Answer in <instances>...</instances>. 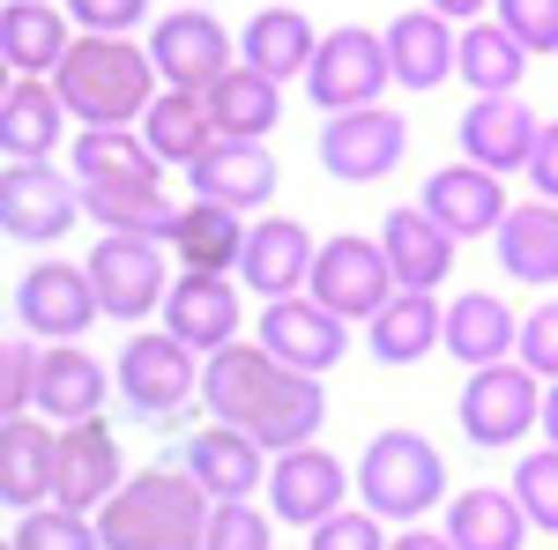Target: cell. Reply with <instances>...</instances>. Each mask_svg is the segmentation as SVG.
Wrapping results in <instances>:
<instances>
[{"instance_id":"35","label":"cell","mask_w":558,"mask_h":550,"mask_svg":"<svg viewBox=\"0 0 558 550\" xmlns=\"http://www.w3.org/2000/svg\"><path fill=\"white\" fill-rule=\"evenodd\" d=\"M439 342H447V305L425 297V291H395V305L365 328V350H373L380 365H417Z\"/></svg>"},{"instance_id":"34","label":"cell","mask_w":558,"mask_h":550,"mask_svg":"<svg viewBox=\"0 0 558 550\" xmlns=\"http://www.w3.org/2000/svg\"><path fill=\"white\" fill-rule=\"evenodd\" d=\"M447 543L454 550H521L529 543V513H521L514 491L470 484V491L447 506Z\"/></svg>"},{"instance_id":"19","label":"cell","mask_w":558,"mask_h":550,"mask_svg":"<svg viewBox=\"0 0 558 550\" xmlns=\"http://www.w3.org/2000/svg\"><path fill=\"white\" fill-rule=\"evenodd\" d=\"M179 468L209 491V506H246L260 484H268V447L231 431V424H202L186 447H179Z\"/></svg>"},{"instance_id":"23","label":"cell","mask_w":558,"mask_h":550,"mask_svg":"<svg viewBox=\"0 0 558 550\" xmlns=\"http://www.w3.org/2000/svg\"><path fill=\"white\" fill-rule=\"evenodd\" d=\"M68 52H75L68 8H52V0H8V8H0V60H8V75L52 83V75L68 68Z\"/></svg>"},{"instance_id":"3","label":"cell","mask_w":558,"mask_h":550,"mask_svg":"<svg viewBox=\"0 0 558 550\" xmlns=\"http://www.w3.org/2000/svg\"><path fill=\"white\" fill-rule=\"evenodd\" d=\"M149 83H157V60L134 38H75L68 68L52 75L68 120H83V127H134V120H149V105H157Z\"/></svg>"},{"instance_id":"27","label":"cell","mask_w":558,"mask_h":550,"mask_svg":"<svg viewBox=\"0 0 558 550\" xmlns=\"http://www.w3.org/2000/svg\"><path fill=\"white\" fill-rule=\"evenodd\" d=\"M313 60H320V30L305 23V8H260L254 23L239 30V68L268 75L276 89L313 75Z\"/></svg>"},{"instance_id":"33","label":"cell","mask_w":558,"mask_h":550,"mask_svg":"<svg viewBox=\"0 0 558 550\" xmlns=\"http://www.w3.org/2000/svg\"><path fill=\"white\" fill-rule=\"evenodd\" d=\"M246 216L239 209H216V201H194V209L179 216L172 231V260L186 268V276H231L239 260H246Z\"/></svg>"},{"instance_id":"8","label":"cell","mask_w":558,"mask_h":550,"mask_svg":"<svg viewBox=\"0 0 558 550\" xmlns=\"http://www.w3.org/2000/svg\"><path fill=\"white\" fill-rule=\"evenodd\" d=\"M172 246H157V239H97L89 246V283H97V305H105V320H149V313H165V297H172V268L165 260Z\"/></svg>"},{"instance_id":"39","label":"cell","mask_w":558,"mask_h":550,"mask_svg":"<svg viewBox=\"0 0 558 550\" xmlns=\"http://www.w3.org/2000/svg\"><path fill=\"white\" fill-rule=\"evenodd\" d=\"M521 68H529V52H521L499 23H470V30H462V68H454V75H462L476 97H514Z\"/></svg>"},{"instance_id":"28","label":"cell","mask_w":558,"mask_h":550,"mask_svg":"<svg viewBox=\"0 0 558 550\" xmlns=\"http://www.w3.org/2000/svg\"><path fill=\"white\" fill-rule=\"evenodd\" d=\"M60 134H68L60 89L8 75V89H0V149H8V164H52Z\"/></svg>"},{"instance_id":"15","label":"cell","mask_w":558,"mask_h":550,"mask_svg":"<svg viewBox=\"0 0 558 550\" xmlns=\"http://www.w3.org/2000/svg\"><path fill=\"white\" fill-rule=\"evenodd\" d=\"M120 491H128V447H120V431L105 417L68 424V431H60V499H52V506L97 521Z\"/></svg>"},{"instance_id":"37","label":"cell","mask_w":558,"mask_h":550,"mask_svg":"<svg viewBox=\"0 0 558 550\" xmlns=\"http://www.w3.org/2000/svg\"><path fill=\"white\" fill-rule=\"evenodd\" d=\"M499 268L521 283H558V201H514V216L499 223Z\"/></svg>"},{"instance_id":"7","label":"cell","mask_w":558,"mask_h":550,"mask_svg":"<svg viewBox=\"0 0 558 550\" xmlns=\"http://www.w3.org/2000/svg\"><path fill=\"white\" fill-rule=\"evenodd\" d=\"M395 268H387V246L380 239H357V231H336L328 246H320V260H313V305H328L336 320H350V328H373L387 305H395Z\"/></svg>"},{"instance_id":"13","label":"cell","mask_w":558,"mask_h":550,"mask_svg":"<svg viewBox=\"0 0 558 550\" xmlns=\"http://www.w3.org/2000/svg\"><path fill=\"white\" fill-rule=\"evenodd\" d=\"M149 60H157V83L202 97L209 83H223V75L239 68V45H231V30L216 23L209 8H172V15L149 30Z\"/></svg>"},{"instance_id":"21","label":"cell","mask_w":558,"mask_h":550,"mask_svg":"<svg viewBox=\"0 0 558 550\" xmlns=\"http://www.w3.org/2000/svg\"><path fill=\"white\" fill-rule=\"evenodd\" d=\"M239 291H231V276H186L179 268L172 297H165V335H179L202 365L209 357H223L231 342H239Z\"/></svg>"},{"instance_id":"36","label":"cell","mask_w":558,"mask_h":550,"mask_svg":"<svg viewBox=\"0 0 558 550\" xmlns=\"http://www.w3.org/2000/svg\"><path fill=\"white\" fill-rule=\"evenodd\" d=\"M142 142L157 149V164L194 171V164H202V157L216 149L209 105H202L194 89H157V105H149V120H142Z\"/></svg>"},{"instance_id":"43","label":"cell","mask_w":558,"mask_h":550,"mask_svg":"<svg viewBox=\"0 0 558 550\" xmlns=\"http://www.w3.org/2000/svg\"><path fill=\"white\" fill-rule=\"evenodd\" d=\"M492 23H499L521 52H558V0H499Z\"/></svg>"},{"instance_id":"4","label":"cell","mask_w":558,"mask_h":550,"mask_svg":"<svg viewBox=\"0 0 558 550\" xmlns=\"http://www.w3.org/2000/svg\"><path fill=\"white\" fill-rule=\"evenodd\" d=\"M357 499H365V513H380V521L417 528V521L447 499V462H439V447H432L425 431H410V424L373 431V447H365V462H357Z\"/></svg>"},{"instance_id":"20","label":"cell","mask_w":558,"mask_h":550,"mask_svg":"<svg viewBox=\"0 0 558 550\" xmlns=\"http://www.w3.org/2000/svg\"><path fill=\"white\" fill-rule=\"evenodd\" d=\"M454 142H462V164H484L507 179V171H529L536 142H544V120L529 112V97H476L462 112V127H454Z\"/></svg>"},{"instance_id":"30","label":"cell","mask_w":558,"mask_h":550,"mask_svg":"<svg viewBox=\"0 0 558 550\" xmlns=\"http://www.w3.org/2000/svg\"><path fill=\"white\" fill-rule=\"evenodd\" d=\"M83 209L89 223H105V239H157V246H172L179 216L165 201V186L157 179H112V186H83Z\"/></svg>"},{"instance_id":"51","label":"cell","mask_w":558,"mask_h":550,"mask_svg":"<svg viewBox=\"0 0 558 550\" xmlns=\"http://www.w3.org/2000/svg\"><path fill=\"white\" fill-rule=\"evenodd\" d=\"M544 447H558V387H544Z\"/></svg>"},{"instance_id":"32","label":"cell","mask_w":558,"mask_h":550,"mask_svg":"<svg viewBox=\"0 0 558 550\" xmlns=\"http://www.w3.org/2000/svg\"><path fill=\"white\" fill-rule=\"evenodd\" d=\"M202 105H209L216 142H268L276 120H283V89L268 83V75H254V68H231L223 83H209Z\"/></svg>"},{"instance_id":"50","label":"cell","mask_w":558,"mask_h":550,"mask_svg":"<svg viewBox=\"0 0 558 550\" xmlns=\"http://www.w3.org/2000/svg\"><path fill=\"white\" fill-rule=\"evenodd\" d=\"M387 550H454V543H447V528H402Z\"/></svg>"},{"instance_id":"24","label":"cell","mask_w":558,"mask_h":550,"mask_svg":"<svg viewBox=\"0 0 558 550\" xmlns=\"http://www.w3.org/2000/svg\"><path fill=\"white\" fill-rule=\"evenodd\" d=\"M194 179V201H216V209H268L276 201V149H260V142H216L202 164L186 171Z\"/></svg>"},{"instance_id":"26","label":"cell","mask_w":558,"mask_h":550,"mask_svg":"<svg viewBox=\"0 0 558 550\" xmlns=\"http://www.w3.org/2000/svg\"><path fill=\"white\" fill-rule=\"evenodd\" d=\"M387 68H395V89H439L462 68V30H447V15L432 8H410L387 23Z\"/></svg>"},{"instance_id":"41","label":"cell","mask_w":558,"mask_h":550,"mask_svg":"<svg viewBox=\"0 0 558 550\" xmlns=\"http://www.w3.org/2000/svg\"><path fill=\"white\" fill-rule=\"evenodd\" d=\"M514 499L529 513V528L558 536V447H529L514 462Z\"/></svg>"},{"instance_id":"5","label":"cell","mask_w":558,"mask_h":550,"mask_svg":"<svg viewBox=\"0 0 558 550\" xmlns=\"http://www.w3.org/2000/svg\"><path fill=\"white\" fill-rule=\"evenodd\" d=\"M454 424H462L470 447L507 454V447H521L529 431H544V380H536L521 357L484 365V372H470V387L454 394Z\"/></svg>"},{"instance_id":"18","label":"cell","mask_w":558,"mask_h":550,"mask_svg":"<svg viewBox=\"0 0 558 550\" xmlns=\"http://www.w3.org/2000/svg\"><path fill=\"white\" fill-rule=\"evenodd\" d=\"M313 260H320V239L305 231L299 216H260L254 231H246L239 276H246V291H254L260 305H276V297H305L313 291Z\"/></svg>"},{"instance_id":"31","label":"cell","mask_w":558,"mask_h":550,"mask_svg":"<svg viewBox=\"0 0 558 550\" xmlns=\"http://www.w3.org/2000/svg\"><path fill=\"white\" fill-rule=\"evenodd\" d=\"M380 246H387V268H395L402 291H425L432 297L439 283H447V268H454V239H447L425 209H387Z\"/></svg>"},{"instance_id":"48","label":"cell","mask_w":558,"mask_h":550,"mask_svg":"<svg viewBox=\"0 0 558 550\" xmlns=\"http://www.w3.org/2000/svg\"><path fill=\"white\" fill-rule=\"evenodd\" d=\"M529 186H536V201H558V120H544V142L529 157Z\"/></svg>"},{"instance_id":"22","label":"cell","mask_w":558,"mask_h":550,"mask_svg":"<svg viewBox=\"0 0 558 550\" xmlns=\"http://www.w3.org/2000/svg\"><path fill=\"white\" fill-rule=\"evenodd\" d=\"M0 499L15 521L60 499V431H45L38 417H0Z\"/></svg>"},{"instance_id":"29","label":"cell","mask_w":558,"mask_h":550,"mask_svg":"<svg viewBox=\"0 0 558 550\" xmlns=\"http://www.w3.org/2000/svg\"><path fill=\"white\" fill-rule=\"evenodd\" d=\"M454 365H470V372H484V365H507L521 350V320L507 313V297L492 291H462L447 297V342H439Z\"/></svg>"},{"instance_id":"45","label":"cell","mask_w":558,"mask_h":550,"mask_svg":"<svg viewBox=\"0 0 558 550\" xmlns=\"http://www.w3.org/2000/svg\"><path fill=\"white\" fill-rule=\"evenodd\" d=\"M305 550H387V521L365 506H343L336 521H320L313 536H305Z\"/></svg>"},{"instance_id":"6","label":"cell","mask_w":558,"mask_h":550,"mask_svg":"<svg viewBox=\"0 0 558 550\" xmlns=\"http://www.w3.org/2000/svg\"><path fill=\"white\" fill-rule=\"evenodd\" d=\"M112 380H120L134 417L172 424L186 402H202V357L179 335H165V328H142V335H128V350L112 357Z\"/></svg>"},{"instance_id":"49","label":"cell","mask_w":558,"mask_h":550,"mask_svg":"<svg viewBox=\"0 0 558 550\" xmlns=\"http://www.w3.org/2000/svg\"><path fill=\"white\" fill-rule=\"evenodd\" d=\"M432 15H447V23H462V30H470V23H484V15H492V8H499V0H425Z\"/></svg>"},{"instance_id":"17","label":"cell","mask_w":558,"mask_h":550,"mask_svg":"<svg viewBox=\"0 0 558 550\" xmlns=\"http://www.w3.org/2000/svg\"><path fill=\"white\" fill-rule=\"evenodd\" d=\"M260 350L276 357V365H291V372H336L350 350V320H336L328 305H313V297H276V305H260Z\"/></svg>"},{"instance_id":"42","label":"cell","mask_w":558,"mask_h":550,"mask_svg":"<svg viewBox=\"0 0 558 550\" xmlns=\"http://www.w3.org/2000/svg\"><path fill=\"white\" fill-rule=\"evenodd\" d=\"M38 335H23V328H15V335L0 342V417H31V410H38Z\"/></svg>"},{"instance_id":"46","label":"cell","mask_w":558,"mask_h":550,"mask_svg":"<svg viewBox=\"0 0 558 550\" xmlns=\"http://www.w3.org/2000/svg\"><path fill=\"white\" fill-rule=\"evenodd\" d=\"M521 365L536 372L544 387H558V297H544L529 320H521V350H514Z\"/></svg>"},{"instance_id":"40","label":"cell","mask_w":558,"mask_h":550,"mask_svg":"<svg viewBox=\"0 0 558 550\" xmlns=\"http://www.w3.org/2000/svg\"><path fill=\"white\" fill-rule=\"evenodd\" d=\"M8 550H105L97 521L89 513H68V506H45V513H23Z\"/></svg>"},{"instance_id":"38","label":"cell","mask_w":558,"mask_h":550,"mask_svg":"<svg viewBox=\"0 0 558 550\" xmlns=\"http://www.w3.org/2000/svg\"><path fill=\"white\" fill-rule=\"evenodd\" d=\"M68 171H75L83 186H112V179H165L157 149H149L134 127H83V134H75V149H68Z\"/></svg>"},{"instance_id":"16","label":"cell","mask_w":558,"mask_h":550,"mask_svg":"<svg viewBox=\"0 0 558 550\" xmlns=\"http://www.w3.org/2000/svg\"><path fill=\"white\" fill-rule=\"evenodd\" d=\"M417 209L462 246V239H499V223L514 216V201H507V179L484 164H439L425 179V194H417Z\"/></svg>"},{"instance_id":"2","label":"cell","mask_w":558,"mask_h":550,"mask_svg":"<svg viewBox=\"0 0 558 550\" xmlns=\"http://www.w3.org/2000/svg\"><path fill=\"white\" fill-rule=\"evenodd\" d=\"M209 491L186 468H142L128 476V491L97 513L105 550H202L209 543Z\"/></svg>"},{"instance_id":"14","label":"cell","mask_w":558,"mask_h":550,"mask_svg":"<svg viewBox=\"0 0 558 550\" xmlns=\"http://www.w3.org/2000/svg\"><path fill=\"white\" fill-rule=\"evenodd\" d=\"M350 484H357V468H343L328 447H291V454H276V462H268V513L313 536L320 521H336V513H343Z\"/></svg>"},{"instance_id":"9","label":"cell","mask_w":558,"mask_h":550,"mask_svg":"<svg viewBox=\"0 0 558 550\" xmlns=\"http://www.w3.org/2000/svg\"><path fill=\"white\" fill-rule=\"evenodd\" d=\"M97 320H105V305H97V283H89L83 260L23 268V283H15V328L23 335H38L52 350V342H83Z\"/></svg>"},{"instance_id":"25","label":"cell","mask_w":558,"mask_h":550,"mask_svg":"<svg viewBox=\"0 0 558 550\" xmlns=\"http://www.w3.org/2000/svg\"><path fill=\"white\" fill-rule=\"evenodd\" d=\"M112 387L120 380L89 357L83 342H52V350L38 357V417H52L60 431H68V424H89L97 410H105Z\"/></svg>"},{"instance_id":"47","label":"cell","mask_w":558,"mask_h":550,"mask_svg":"<svg viewBox=\"0 0 558 550\" xmlns=\"http://www.w3.org/2000/svg\"><path fill=\"white\" fill-rule=\"evenodd\" d=\"M202 550H276V543H268V513H260V506H216L209 543H202Z\"/></svg>"},{"instance_id":"11","label":"cell","mask_w":558,"mask_h":550,"mask_svg":"<svg viewBox=\"0 0 558 550\" xmlns=\"http://www.w3.org/2000/svg\"><path fill=\"white\" fill-rule=\"evenodd\" d=\"M83 216V179L52 164H8L0 171V231L15 246H60Z\"/></svg>"},{"instance_id":"44","label":"cell","mask_w":558,"mask_h":550,"mask_svg":"<svg viewBox=\"0 0 558 550\" xmlns=\"http://www.w3.org/2000/svg\"><path fill=\"white\" fill-rule=\"evenodd\" d=\"M60 8H68V23L83 38H128V30H142V15H149V0H60Z\"/></svg>"},{"instance_id":"1","label":"cell","mask_w":558,"mask_h":550,"mask_svg":"<svg viewBox=\"0 0 558 550\" xmlns=\"http://www.w3.org/2000/svg\"><path fill=\"white\" fill-rule=\"evenodd\" d=\"M202 402H209V424H231V431H246L276 454L313 447L320 424H328V387L313 372L276 365L260 342H231L223 357L202 365Z\"/></svg>"},{"instance_id":"10","label":"cell","mask_w":558,"mask_h":550,"mask_svg":"<svg viewBox=\"0 0 558 550\" xmlns=\"http://www.w3.org/2000/svg\"><path fill=\"white\" fill-rule=\"evenodd\" d=\"M387 83H395V68H387V38H380V30H365V23H343V30L320 38V60H313V75H305V97H313L328 120H343V112L380 105Z\"/></svg>"},{"instance_id":"12","label":"cell","mask_w":558,"mask_h":550,"mask_svg":"<svg viewBox=\"0 0 558 550\" xmlns=\"http://www.w3.org/2000/svg\"><path fill=\"white\" fill-rule=\"evenodd\" d=\"M402 149H410V120L402 112H387V105H365V112H343V120H328L320 142H313V157L328 179H343V186H373L387 171L402 164Z\"/></svg>"}]
</instances>
